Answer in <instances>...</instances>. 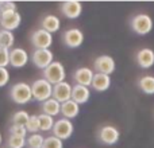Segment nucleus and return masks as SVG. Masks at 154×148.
<instances>
[{"instance_id": "obj_1", "label": "nucleus", "mask_w": 154, "mask_h": 148, "mask_svg": "<svg viewBox=\"0 0 154 148\" xmlns=\"http://www.w3.org/2000/svg\"><path fill=\"white\" fill-rule=\"evenodd\" d=\"M10 97L15 104H27L32 100L31 93V85L27 82H16L10 89Z\"/></svg>"}, {"instance_id": "obj_2", "label": "nucleus", "mask_w": 154, "mask_h": 148, "mask_svg": "<svg viewBox=\"0 0 154 148\" xmlns=\"http://www.w3.org/2000/svg\"><path fill=\"white\" fill-rule=\"evenodd\" d=\"M31 93H32V100L45 102L49 98L53 97V85L46 81L45 78L35 79L31 84Z\"/></svg>"}, {"instance_id": "obj_3", "label": "nucleus", "mask_w": 154, "mask_h": 148, "mask_svg": "<svg viewBox=\"0 0 154 148\" xmlns=\"http://www.w3.org/2000/svg\"><path fill=\"white\" fill-rule=\"evenodd\" d=\"M43 78L48 82H50L51 85H57L60 82H64L66 78V72H65V67L61 62L54 61L53 64H50L45 70H42Z\"/></svg>"}, {"instance_id": "obj_4", "label": "nucleus", "mask_w": 154, "mask_h": 148, "mask_svg": "<svg viewBox=\"0 0 154 148\" xmlns=\"http://www.w3.org/2000/svg\"><path fill=\"white\" fill-rule=\"evenodd\" d=\"M130 26L137 35H146L153 30V19L147 13H138L133 16Z\"/></svg>"}, {"instance_id": "obj_5", "label": "nucleus", "mask_w": 154, "mask_h": 148, "mask_svg": "<svg viewBox=\"0 0 154 148\" xmlns=\"http://www.w3.org/2000/svg\"><path fill=\"white\" fill-rule=\"evenodd\" d=\"M53 136L58 138L60 140H68L70 136L73 135V131H75V125L70 120L68 119H60L54 123V127H53Z\"/></svg>"}, {"instance_id": "obj_6", "label": "nucleus", "mask_w": 154, "mask_h": 148, "mask_svg": "<svg viewBox=\"0 0 154 148\" xmlns=\"http://www.w3.org/2000/svg\"><path fill=\"white\" fill-rule=\"evenodd\" d=\"M31 61L35 67L45 70L50 64H53V51L50 49H35L31 55Z\"/></svg>"}, {"instance_id": "obj_7", "label": "nucleus", "mask_w": 154, "mask_h": 148, "mask_svg": "<svg viewBox=\"0 0 154 148\" xmlns=\"http://www.w3.org/2000/svg\"><path fill=\"white\" fill-rule=\"evenodd\" d=\"M22 22V16L18 12V10H8V11H3L2 12V26L3 30L7 31H14L20 26Z\"/></svg>"}, {"instance_id": "obj_8", "label": "nucleus", "mask_w": 154, "mask_h": 148, "mask_svg": "<svg viewBox=\"0 0 154 148\" xmlns=\"http://www.w3.org/2000/svg\"><path fill=\"white\" fill-rule=\"evenodd\" d=\"M120 138V133L116 127L114 125H103L97 132V139L106 146L116 144Z\"/></svg>"}, {"instance_id": "obj_9", "label": "nucleus", "mask_w": 154, "mask_h": 148, "mask_svg": "<svg viewBox=\"0 0 154 148\" xmlns=\"http://www.w3.org/2000/svg\"><path fill=\"white\" fill-rule=\"evenodd\" d=\"M31 43L35 49H49L53 45V35L42 28H38L31 34Z\"/></svg>"}, {"instance_id": "obj_10", "label": "nucleus", "mask_w": 154, "mask_h": 148, "mask_svg": "<svg viewBox=\"0 0 154 148\" xmlns=\"http://www.w3.org/2000/svg\"><path fill=\"white\" fill-rule=\"evenodd\" d=\"M72 90L73 86L69 82H60V84L53 86V98L58 101L60 104H64L66 101L72 100Z\"/></svg>"}, {"instance_id": "obj_11", "label": "nucleus", "mask_w": 154, "mask_h": 148, "mask_svg": "<svg viewBox=\"0 0 154 148\" xmlns=\"http://www.w3.org/2000/svg\"><path fill=\"white\" fill-rule=\"evenodd\" d=\"M62 40H64L65 46H68V47L77 49L84 42V34L80 28H69L64 32Z\"/></svg>"}, {"instance_id": "obj_12", "label": "nucleus", "mask_w": 154, "mask_h": 148, "mask_svg": "<svg viewBox=\"0 0 154 148\" xmlns=\"http://www.w3.org/2000/svg\"><path fill=\"white\" fill-rule=\"evenodd\" d=\"M29 62V53L22 47H14L10 50V66L19 69L24 67Z\"/></svg>"}, {"instance_id": "obj_13", "label": "nucleus", "mask_w": 154, "mask_h": 148, "mask_svg": "<svg viewBox=\"0 0 154 148\" xmlns=\"http://www.w3.org/2000/svg\"><path fill=\"white\" fill-rule=\"evenodd\" d=\"M93 67H95L96 73H101V74H112L115 72V61L112 57L109 55H100L95 59L93 62Z\"/></svg>"}, {"instance_id": "obj_14", "label": "nucleus", "mask_w": 154, "mask_h": 148, "mask_svg": "<svg viewBox=\"0 0 154 148\" xmlns=\"http://www.w3.org/2000/svg\"><path fill=\"white\" fill-rule=\"evenodd\" d=\"M61 11L68 19H77L82 12V4L77 0H68L61 4Z\"/></svg>"}, {"instance_id": "obj_15", "label": "nucleus", "mask_w": 154, "mask_h": 148, "mask_svg": "<svg viewBox=\"0 0 154 148\" xmlns=\"http://www.w3.org/2000/svg\"><path fill=\"white\" fill-rule=\"evenodd\" d=\"M93 75H95V73H93L92 69H89V67H80V69H77L73 73V79H75L76 85L89 87L92 85Z\"/></svg>"}, {"instance_id": "obj_16", "label": "nucleus", "mask_w": 154, "mask_h": 148, "mask_svg": "<svg viewBox=\"0 0 154 148\" xmlns=\"http://www.w3.org/2000/svg\"><path fill=\"white\" fill-rule=\"evenodd\" d=\"M135 59L139 67H142V69H150V67L154 66V50H152L149 47L141 49L137 53Z\"/></svg>"}, {"instance_id": "obj_17", "label": "nucleus", "mask_w": 154, "mask_h": 148, "mask_svg": "<svg viewBox=\"0 0 154 148\" xmlns=\"http://www.w3.org/2000/svg\"><path fill=\"white\" fill-rule=\"evenodd\" d=\"M91 86H92V89H95L96 92H106V90L109 89V86H111V77L107 75V74L95 73Z\"/></svg>"}, {"instance_id": "obj_18", "label": "nucleus", "mask_w": 154, "mask_h": 148, "mask_svg": "<svg viewBox=\"0 0 154 148\" xmlns=\"http://www.w3.org/2000/svg\"><path fill=\"white\" fill-rule=\"evenodd\" d=\"M60 27H61V20L56 15H45L41 20V28L50 32V34L58 31Z\"/></svg>"}, {"instance_id": "obj_19", "label": "nucleus", "mask_w": 154, "mask_h": 148, "mask_svg": "<svg viewBox=\"0 0 154 148\" xmlns=\"http://www.w3.org/2000/svg\"><path fill=\"white\" fill-rule=\"evenodd\" d=\"M91 97V90L87 86H81V85H75L72 90V100L77 102L79 105L85 104Z\"/></svg>"}, {"instance_id": "obj_20", "label": "nucleus", "mask_w": 154, "mask_h": 148, "mask_svg": "<svg viewBox=\"0 0 154 148\" xmlns=\"http://www.w3.org/2000/svg\"><path fill=\"white\" fill-rule=\"evenodd\" d=\"M79 113H80V105L73 100H69L66 102L61 104V114L64 116V119L72 120L79 116Z\"/></svg>"}, {"instance_id": "obj_21", "label": "nucleus", "mask_w": 154, "mask_h": 148, "mask_svg": "<svg viewBox=\"0 0 154 148\" xmlns=\"http://www.w3.org/2000/svg\"><path fill=\"white\" fill-rule=\"evenodd\" d=\"M41 109H42V113L49 114V116L54 117V116H57V114L61 113V104L51 97V98H49L48 101L42 102V106H41Z\"/></svg>"}, {"instance_id": "obj_22", "label": "nucleus", "mask_w": 154, "mask_h": 148, "mask_svg": "<svg viewBox=\"0 0 154 148\" xmlns=\"http://www.w3.org/2000/svg\"><path fill=\"white\" fill-rule=\"evenodd\" d=\"M138 86L145 94H154V77L145 75L138 81Z\"/></svg>"}, {"instance_id": "obj_23", "label": "nucleus", "mask_w": 154, "mask_h": 148, "mask_svg": "<svg viewBox=\"0 0 154 148\" xmlns=\"http://www.w3.org/2000/svg\"><path fill=\"white\" fill-rule=\"evenodd\" d=\"M15 42V37H14L12 31H7V30H0V47L8 49L10 50L14 46Z\"/></svg>"}, {"instance_id": "obj_24", "label": "nucleus", "mask_w": 154, "mask_h": 148, "mask_svg": "<svg viewBox=\"0 0 154 148\" xmlns=\"http://www.w3.org/2000/svg\"><path fill=\"white\" fill-rule=\"evenodd\" d=\"M45 138L41 133H32L26 138V144L29 148H42Z\"/></svg>"}, {"instance_id": "obj_25", "label": "nucleus", "mask_w": 154, "mask_h": 148, "mask_svg": "<svg viewBox=\"0 0 154 148\" xmlns=\"http://www.w3.org/2000/svg\"><path fill=\"white\" fill-rule=\"evenodd\" d=\"M38 120H39V127H41V131H45V132H48V131H51L54 127V120L51 116H49V114H45V113H41L38 114Z\"/></svg>"}, {"instance_id": "obj_26", "label": "nucleus", "mask_w": 154, "mask_h": 148, "mask_svg": "<svg viewBox=\"0 0 154 148\" xmlns=\"http://www.w3.org/2000/svg\"><path fill=\"white\" fill-rule=\"evenodd\" d=\"M26 129L30 135L32 133H38L41 131V127H39V120H38V114H31L29 119V121L26 123Z\"/></svg>"}, {"instance_id": "obj_27", "label": "nucleus", "mask_w": 154, "mask_h": 148, "mask_svg": "<svg viewBox=\"0 0 154 148\" xmlns=\"http://www.w3.org/2000/svg\"><path fill=\"white\" fill-rule=\"evenodd\" d=\"M29 119H30V114L27 113V112L18 111L12 114L11 121H12V124H15V125H26V123L29 121Z\"/></svg>"}, {"instance_id": "obj_28", "label": "nucleus", "mask_w": 154, "mask_h": 148, "mask_svg": "<svg viewBox=\"0 0 154 148\" xmlns=\"http://www.w3.org/2000/svg\"><path fill=\"white\" fill-rule=\"evenodd\" d=\"M8 148H24L27 146L26 144V138H19V136L10 135L7 140Z\"/></svg>"}, {"instance_id": "obj_29", "label": "nucleus", "mask_w": 154, "mask_h": 148, "mask_svg": "<svg viewBox=\"0 0 154 148\" xmlns=\"http://www.w3.org/2000/svg\"><path fill=\"white\" fill-rule=\"evenodd\" d=\"M42 148H64V141L56 136H48L45 138Z\"/></svg>"}, {"instance_id": "obj_30", "label": "nucleus", "mask_w": 154, "mask_h": 148, "mask_svg": "<svg viewBox=\"0 0 154 148\" xmlns=\"http://www.w3.org/2000/svg\"><path fill=\"white\" fill-rule=\"evenodd\" d=\"M10 135L19 136V138H27V136H29V132H27V129H26V127H24V125H15V124H12L10 127Z\"/></svg>"}, {"instance_id": "obj_31", "label": "nucleus", "mask_w": 154, "mask_h": 148, "mask_svg": "<svg viewBox=\"0 0 154 148\" xmlns=\"http://www.w3.org/2000/svg\"><path fill=\"white\" fill-rule=\"evenodd\" d=\"M10 65V50L0 47V67H7Z\"/></svg>"}, {"instance_id": "obj_32", "label": "nucleus", "mask_w": 154, "mask_h": 148, "mask_svg": "<svg viewBox=\"0 0 154 148\" xmlns=\"http://www.w3.org/2000/svg\"><path fill=\"white\" fill-rule=\"evenodd\" d=\"M10 81V72L7 67H0V87L5 86Z\"/></svg>"}, {"instance_id": "obj_33", "label": "nucleus", "mask_w": 154, "mask_h": 148, "mask_svg": "<svg viewBox=\"0 0 154 148\" xmlns=\"http://www.w3.org/2000/svg\"><path fill=\"white\" fill-rule=\"evenodd\" d=\"M2 140H3V138H2V133H0V144H2Z\"/></svg>"}, {"instance_id": "obj_34", "label": "nucleus", "mask_w": 154, "mask_h": 148, "mask_svg": "<svg viewBox=\"0 0 154 148\" xmlns=\"http://www.w3.org/2000/svg\"><path fill=\"white\" fill-rule=\"evenodd\" d=\"M0 23H2V11H0Z\"/></svg>"}, {"instance_id": "obj_35", "label": "nucleus", "mask_w": 154, "mask_h": 148, "mask_svg": "<svg viewBox=\"0 0 154 148\" xmlns=\"http://www.w3.org/2000/svg\"><path fill=\"white\" fill-rule=\"evenodd\" d=\"M7 148H8V147H7Z\"/></svg>"}]
</instances>
